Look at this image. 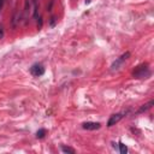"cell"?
I'll use <instances>...</instances> for the list:
<instances>
[{"mask_svg":"<svg viewBox=\"0 0 154 154\" xmlns=\"http://www.w3.org/2000/svg\"><path fill=\"white\" fill-rule=\"evenodd\" d=\"M133 76L135 78H148L151 76V70L148 68V64H141L133 71Z\"/></svg>","mask_w":154,"mask_h":154,"instance_id":"6da1fadb","label":"cell"},{"mask_svg":"<svg viewBox=\"0 0 154 154\" xmlns=\"http://www.w3.org/2000/svg\"><path fill=\"white\" fill-rule=\"evenodd\" d=\"M129 57H130V52L123 53L122 56H120L119 58H117V59H116L114 62L112 63L111 68H110V71H112V72H114V71H118L120 68H122V65L125 63V60L129 59Z\"/></svg>","mask_w":154,"mask_h":154,"instance_id":"7a4b0ae2","label":"cell"},{"mask_svg":"<svg viewBox=\"0 0 154 154\" xmlns=\"http://www.w3.org/2000/svg\"><path fill=\"white\" fill-rule=\"evenodd\" d=\"M30 74L33 76H35V77H40V76H42L43 74H45V68H43L42 64L36 63L30 68Z\"/></svg>","mask_w":154,"mask_h":154,"instance_id":"3957f363","label":"cell"},{"mask_svg":"<svg viewBox=\"0 0 154 154\" xmlns=\"http://www.w3.org/2000/svg\"><path fill=\"white\" fill-rule=\"evenodd\" d=\"M128 113V112H119V113H116V114H112L111 117H110V119H108V122H107V126L108 128H111V126H113V125H116L120 119H122L124 116Z\"/></svg>","mask_w":154,"mask_h":154,"instance_id":"277c9868","label":"cell"},{"mask_svg":"<svg viewBox=\"0 0 154 154\" xmlns=\"http://www.w3.org/2000/svg\"><path fill=\"white\" fill-rule=\"evenodd\" d=\"M82 128H83L84 130H98L101 128V124L99 122H84L83 124H82Z\"/></svg>","mask_w":154,"mask_h":154,"instance_id":"5b68a950","label":"cell"},{"mask_svg":"<svg viewBox=\"0 0 154 154\" xmlns=\"http://www.w3.org/2000/svg\"><path fill=\"white\" fill-rule=\"evenodd\" d=\"M153 105H154V100H151L149 102H147V104H145V105H142V106L140 107L139 111H137V113H143V112L148 111L149 108H152Z\"/></svg>","mask_w":154,"mask_h":154,"instance_id":"8992f818","label":"cell"},{"mask_svg":"<svg viewBox=\"0 0 154 154\" xmlns=\"http://www.w3.org/2000/svg\"><path fill=\"white\" fill-rule=\"evenodd\" d=\"M118 147H119V152H120V154H126L128 153V147H126L123 142H119L118 143Z\"/></svg>","mask_w":154,"mask_h":154,"instance_id":"52a82bcc","label":"cell"},{"mask_svg":"<svg viewBox=\"0 0 154 154\" xmlns=\"http://www.w3.org/2000/svg\"><path fill=\"white\" fill-rule=\"evenodd\" d=\"M62 151L64 153H69V154H75L76 151L74 149V148H71V147H66V146H62Z\"/></svg>","mask_w":154,"mask_h":154,"instance_id":"ba28073f","label":"cell"},{"mask_svg":"<svg viewBox=\"0 0 154 154\" xmlns=\"http://www.w3.org/2000/svg\"><path fill=\"white\" fill-rule=\"evenodd\" d=\"M46 134H47V131H46V129H40L36 133V137L37 139H43V137L46 136Z\"/></svg>","mask_w":154,"mask_h":154,"instance_id":"9c48e42d","label":"cell"},{"mask_svg":"<svg viewBox=\"0 0 154 154\" xmlns=\"http://www.w3.org/2000/svg\"><path fill=\"white\" fill-rule=\"evenodd\" d=\"M56 23H57L56 17H52L51 18V22H49V27H54V25H56Z\"/></svg>","mask_w":154,"mask_h":154,"instance_id":"30bf717a","label":"cell"},{"mask_svg":"<svg viewBox=\"0 0 154 154\" xmlns=\"http://www.w3.org/2000/svg\"><path fill=\"white\" fill-rule=\"evenodd\" d=\"M41 28H42V18L38 17V21H37V29L40 30Z\"/></svg>","mask_w":154,"mask_h":154,"instance_id":"8fae6325","label":"cell"},{"mask_svg":"<svg viewBox=\"0 0 154 154\" xmlns=\"http://www.w3.org/2000/svg\"><path fill=\"white\" fill-rule=\"evenodd\" d=\"M3 37H4V30L1 27H0V38H3Z\"/></svg>","mask_w":154,"mask_h":154,"instance_id":"7c38bea8","label":"cell"},{"mask_svg":"<svg viewBox=\"0 0 154 154\" xmlns=\"http://www.w3.org/2000/svg\"><path fill=\"white\" fill-rule=\"evenodd\" d=\"M4 3H5V0H0V11H1V9L4 6Z\"/></svg>","mask_w":154,"mask_h":154,"instance_id":"4fadbf2b","label":"cell"},{"mask_svg":"<svg viewBox=\"0 0 154 154\" xmlns=\"http://www.w3.org/2000/svg\"><path fill=\"white\" fill-rule=\"evenodd\" d=\"M92 0H86V4H90Z\"/></svg>","mask_w":154,"mask_h":154,"instance_id":"5bb4252c","label":"cell"}]
</instances>
